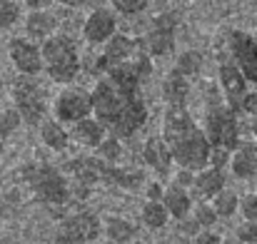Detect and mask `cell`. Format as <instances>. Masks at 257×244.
<instances>
[{"instance_id":"d590c367","label":"cell","mask_w":257,"mask_h":244,"mask_svg":"<svg viewBox=\"0 0 257 244\" xmlns=\"http://www.w3.org/2000/svg\"><path fill=\"white\" fill-rule=\"evenodd\" d=\"M242 115H247L250 120H257V90H250L242 100V107H240Z\"/></svg>"},{"instance_id":"ac0fdd59","label":"cell","mask_w":257,"mask_h":244,"mask_svg":"<svg viewBox=\"0 0 257 244\" xmlns=\"http://www.w3.org/2000/svg\"><path fill=\"white\" fill-rule=\"evenodd\" d=\"M163 204L165 209L170 212V219H177L182 222L185 217L192 214V207H195V197L190 189H182L177 184H165V194H163Z\"/></svg>"},{"instance_id":"30bf717a","label":"cell","mask_w":257,"mask_h":244,"mask_svg":"<svg viewBox=\"0 0 257 244\" xmlns=\"http://www.w3.org/2000/svg\"><path fill=\"white\" fill-rule=\"evenodd\" d=\"M8 58L13 63V68L18 70V75H28V78H38L43 73V53L40 45L28 40L25 35L13 38L8 43Z\"/></svg>"},{"instance_id":"4dcf8cb0","label":"cell","mask_w":257,"mask_h":244,"mask_svg":"<svg viewBox=\"0 0 257 244\" xmlns=\"http://www.w3.org/2000/svg\"><path fill=\"white\" fill-rule=\"evenodd\" d=\"M240 214L242 222H257V192H247L240 197Z\"/></svg>"},{"instance_id":"d6a6232c","label":"cell","mask_w":257,"mask_h":244,"mask_svg":"<svg viewBox=\"0 0 257 244\" xmlns=\"http://www.w3.org/2000/svg\"><path fill=\"white\" fill-rule=\"evenodd\" d=\"M192 182H195V172L192 169H182V167H175L170 174V184H177L182 189H192Z\"/></svg>"},{"instance_id":"cb8c5ba5","label":"cell","mask_w":257,"mask_h":244,"mask_svg":"<svg viewBox=\"0 0 257 244\" xmlns=\"http://www.w3.org/2000/svg\"><path fill=\"white\" fill-rule=\"evenodd\" d=\"M140 219L148 229H163L170 222V212L165 209L163 202H148L145 199V204L140 209Z\"/></svg>"},{"instance_id":"6da1fadb","label":"cell","mask_w":257,"mask_h":244,"mask_svg":"<svg viewBox=\"0 0 257 244\" xmlns=\"http://www.w3.org/2000/svg\"><path fill=\"white\" fill-rule=\"evenodd\" d=\"M92 117L105 127L110 137L127 140L148 122V105L140 90H125L107 78L92 85Z\"/></svg>"},{"instance_id":"ba28073f","label":"cell","mask_w":257,"mask_h":244,"mask_svg":"<svg viewBox=\"0 0 257 244\" xmlns=\"http://www.w3.org/2000/svg\"><path fill=\"white\" fill-rule=\"evenodd\" d=\"M102 234V222L92 212H73L58 222V244H90Z\"/></svg>"},{"instance_id":"5b68a950","label":"cell","mask_w":257,"mask_h":244,"mask_svg":"<svg viewBox=\"0 0 257 244\" xmlns=\"http://www.w3.org/2000/svg\"><path fill=\"white\" fill-rule=\"evenodd\" d=\"M23 179L28 182L30 192L50 207H63L73 199V189H70V179L53 164L48 162H35L23 167Z\"/></svg>"},{"instance_id":"7402d4cb","label":"cell","mask_w":257,"mask_h":244,"mask_svg":"<svg viewBox=\"0 0 257 244\" xmlns=\"http://www.w3.org/2000/svg\"><path fill=\"white\" fill-rule=\"evenodd\" d=\"M102 234L115 244H127L135 237V224L125 217H105L102 219Z\"/></svg>"},{"instance_id":"603a6c76","label":"cell","mask_w":257,"mask_h":244,"mask_svg":"<svg viewBox=\"0 0 257 244\" xmlns=\"http://www.w3.org/2000/svg\"><path fill=\"white\" fill-rule=\"evenodd\" d=\"M202 68H205V58H202V53H197V50H192V48L182 50V53L177 55V60H175V70H177L180 75H185L187 80L197 78V75L202 73Z\"/></svg>"},{"instance_id":"5bb4252c","label":"cell","mask_w":257,"mask_h":244,"mask_svg":"<svg viewBox=\"0 0 257 244\" xmlns=\"http://www.w3.org/2000/svg\"><path fill=\"white\" fill-rule=\"evenodd\" d=\"M235 179L252 182L257 179V142L255 140H240V145L230 155V167Z\"/></svg>"},{"instance_id":"f546056e","label":"cell","mask_w":257,"mask_h":244,"mask_svg":"<svg viewBox=\"0 0 257 244\" xmlns=\"http://www.w3.org/2000/svg\"><path fill=\"white\" fill-rule=\"evenodd\" d=\"M107 3L120 15H138L148 8V0H107Z\"/></svg>"},{"instance_id":"3957f363","label":"cell","mask_w":257,"mask_h":244,"mask_svg":"<svg viewBox=\"0 0 257 244\" xmlns=\"http://www.w3.org/2000/svg\"><path fill=\"white\" fill-rule=\"evenodd\" d=\"M202 130L207 142L215 150H235L240 145V120L237 112L222 100V92L217 87H210L207 105H205V117H202Z\"/></svg>"},{"instance_id":"4fadbf2b","label":"cell","mask_w":257,"mask_h":244,"mask_svg":"<svg viewBox=\"0 0 257 244\" xmlns=\"http://www.w3.org/2000/svg\"><path fill=\"white\" fill-rule=\"evenodd\" d=\"M217 82H220L222 100L240 115L242 100H245V95L250 92V82L245 80V75L237 70V65H235L230 58H227V60H220V65H217Z\"/></svg>"},{"instance_id":"7c38bea8","label":"cell","mask_w":257,"mask_h":244,"mask_svg":"<svg viewBox=\"0 0 257 244\" xmlns=\"http://www.w3.org/2000/svg\"><path fill=\"white\" fill-rule=\"evenodd\" d=\"M143 50L150 58H168L175 50V18L172 15H158L150 25V30L140 38Z\"/></svg>"},{"instance_id":"74e56055","label":"cell","mask_w":257,"mask_h":244,"mask_svg":"<svg viewBox=\"0 0 257 244\" xmlns=\"http://www.w3.org/2000/svg\"><path fill=\"white\" fill-rule=\"evenodd\" d=\"M25 8H30V10H45L50 3H55V0H20Z\"/></svg>"},{"instance_id":"8d00e7d4","label":"cell","mask_w":257,"mask_h":244,"mask_svg":"<svg viewBox=\"0 0 257 244\" xmlns=\"http://www.w3.org/2000/svg\"><path fill=\"white\" fill-rule=\"evenodd\" d=\"M225 239L215 232V229H202L197 237H195V244H222Z\"/></svg>"},{"instance_id":"b9f144b4","label":"cell","mask_w":257,"mask_h":244,"mask_svg":"<svg viewBox=\"0 0 257 244\" xmlns=\"http://www.w3.org/2000/svg\"><path fill=\"white\" fill-rule=\"evenodd\" d=\"M255 192H257V179H255Z\"/></svg>"},{"instance_id":"9a60e30c","label":"cell","mask_w":257,"mask_h":244,"mask_svg":"<svg viewBox=\"0 0 257 244\" xmlns=\"http://www.w3.org/2000/svg\"><path fill=\"white\" fill-rule=\"evenodd\" d=\"M23 33L28 40L43 45L48 38H53L58 33V20L48 10H28L23 18Z\"/></svg>"},{"instance_id":"277c9868","label":"cell","mask_w":257,"mask_h":244,"mask_svg":"<svg viewBox=\"0 0 257 244\" xmlns=\"http://www.w3.org/2000/svg\"><path fill=\"white\" fill-rule=\"evenodd\" d=\"M43 53V73L55 82V85H73L75 78L83 70L80 60V48L68 33H55L40 45Z\"/></svg>"},{"instance_id":"836d02e7","label":"cell","mask_w":257,"mask_h":244,"mask_svg":"<svg viewBox=\"0 0 257 244\" xmlns=\"http://www.w3.org/2000/svg\"><path fill=\"white\" fill-rule=\"evenodd\" d=\"M143 192H145V199H148V202H163L165 184H163L160 179H150V182H145Z\"/></svg>"},{"instance_id":"ab89813d","label":"cell","mask_w":257,"mask_h":244,"mask_svg":"<svg viewBox=\"0 0 257 244\" xmlns=\"http://www.w3.org/2000/svg\"><path fill=\"white\" fill-rule=\"evenodd\" d=\"M55 3H63V5H75V8H78V3H80V0H55Z\"/></svg>"},{"instance_id":"4316f807","label":"cell","mask_w":257,"mask_h":244,"mask_svg":"<svg viewBox=\"0 0 257 244\" xmlns=\"http://www.w3.org/2000/svg\"><path fill=\"white\" fill-rule=\"evenodd\" d=\"M95 155L102 160V162L112 164V167H117V162L122 160V140H117V137H105L102 140V145L95 150Z\"/></svg>"},{"instance_id":"f1b7e54d","label":"cell","mask_w":257,"mask_h":244,"mask_svg":"<svg viewBox=\"0 0 257 244\" xmlns=\"http://www.w3.org/2000/svg\"><path fill=\"white\" fill-rule=\"evenodd\" d=\"M20 125H23V120H20V115H18V110H15V107H8V110H3V112H0V137L13 135Z\"/></svg>"},{"instance_id":"60d3db41","label":"cell","mask_w":257,"mask_h":244,"mask_svg":"<svg viewBox=\"0 0 257 244\" xmlns=\"http://www.w3.org/2000/svg\"><path fill=\"white\" fill-rule=\"evenodd\" d=\"M222 244H245V242H240V239H235V237H227Z\"/></svg>"},{"instance_id":"52a82bcc","label":"cell","mask_w":257,"mask_h":244,"mask_svg":"<svg viewBox=\"0 0 257 244\" xmlns=\"http://www.w3.org/2000/svg\"><path fill=\"white\" fill-rule=\"evenodd\" d=\"M50 115L53 120H58L60 125H78L80 120L92 117V92L78 85H68L63 90H58V95L50 102Z\"/></svg>"},{"instance_id":"9c48e42d","label":"cell","mask_w":257,"mask_h":244,"mask_svg":"<svg viewBox=\"0 0 257 244\" xmlns=\"http://www.w3.org/2000/svg\"><path fill=\"white\" fill-rule=\"evenodd\" d=\"M227 55L250 85H257V40L245 30L227 33Z\"/></svg>"},{"instance_id":"7a4b0ae2","label":"cell","mask_w":257,"mask_h":244,"mask_svg":"<svg viewBox=\"0 0 257 244\" xmlns=\"http://www.w3.org/2000/svg\"><path fill=\"white\" fill-rule=\"evenodd\" d=\"M163 140L170 147L175 167L200 172L210 164L212 145L205 137L202 125L185 105H168L163 115Z\"/></svg>"},{"instance_id":"8fae6325","label":"cell","mask_w":257,"mask_h":244,"mask_svg":"<svg viewBox=\"0 0 257 244\" xmlns=\"http://www.w3.org/2000/svg\"><path fill=\"white\" fill-rule=\"evenodd\" d=\"M117 35V13L112 8H95L83 20V38L87 45H105Z\"/></svg>"},{"instance_id":"e575fe53","label":"cell","mask_w":257,"mask_h":244,"mask_svg":"<svg viewBox=\"0 0 257 244\" xmlns=\"http://www.w3.org/2000/svg\"><path fill=\"white\" fill-rule=\"evenodd\" d=\"M230 150H215L212 147V152H210V164L207 167H215V169H225V167H230Z\"/></svg>"},{"instance_id":"44dd1931","label":"cell","mask_w":257,"mask_h":244,"mask_svg":"<svg viewBox=\"0 0 257 244\" xmlns=\"http://www.w3.org/2000/svg\"><path fill=\"white\" fill-rule=\"evenodd\" d=\"M190 90H192V80H187L185 75H180L175 68L165 75L163 80V100H165V107L168 105H185V100L190 97Z\"/></svg>"},{"instance_id":"e0dca14e","label":"cell","mask_w":257,"mask_h":244,"mask_svg":"<svg viewBox=\"0 0 257 244\" xmlns=\"http://www.w3.org/2000/svg\"><path fill=\"white\" fill-rule=\"evenodd\" d=\"M225 172L215 169V167H205L200 172H195V182H192V197L195 202H210L215 199L222 189H225Z\"/></svg>"},{"instance_id":"ffe728a7","label":"cell","mask_w":257,"mask_h":244,"mask_svg":"<svg viewBox=\"0 0 257 244\" xmlns=\"http://www.w3.org/2000/svg\"><path fill=\"white\" fill-rule=\"evenodd\" d=\"M38 132H40L43 145L50 147V150H55V152L68 150L70 142H73V140H70V130H68L65 125H60L58 120H53V117H45V120L38 125Z\"/></svg>"},{"instance_id":"2e32d148","label":"cell","mask_w":257,"mask_h":244,"mask_svg":"<svg viewBox=\"0 0 257 244\" xmlns=\"http://www.w3.org/2000/svg\"><path fill=\"white\" fill-rule=\"evenodd\" d=\"M143 160L145 164L155 172V174H172V167H175V160H172L170 147L165 145L163 135H150L143 145Z\"/></svg>"},{"instance_id":"d6986e66","label":"cell","mask_w":257,"mask_h":244,"mask_svg":"<svg viewBox=\"0 0 257 244\" xmlns=\"http://www.w3.org/2000/svg\"><path fill=\"white\" fill-rule=\"evenodd\" d=\"M105 137H107V132H105V127H102L95 117H85V120H80L78 125L70 127V140H73L78 147L97 150Z\"/></svg>"},{"instance_id":"8992f818","label":"cell","mask_w":257,"mask_h":244,"mask_svg":"<svg viewBox=\"0 0 257 244\" xmlns=\"http://www.w3.org/2000/svg\"><path fill=\"white\" fill-rule=\"evenodd\" d=\"M10 100H13V107L18 110L20 120L25 125H33L38 127L50 105H48V97H45V90L40 87V82L35 78H28V75H18L13 85H10Z\"/></svg>"},{"instance_id":"484cf974","label":"cell","mask_w":257,"mask_h":244,"mask_svg":"<svg viewBox=\"0 0 257 244\" xmlns=\"http://www.w3.org/2000/svg\"><path fill=\"white\" fill-rule=\"evenodd\" d=\"M23 20V3L20 0H0V30H10Z\"/></svg>"},{"instance_id":"f35d334b","label":"cell","mask_w":257,"mask_h":244,"mask_svg":"<svg viewBox=\"0 0 257 244\" xmlns=\"http://www.w3.org/2000/svg\"><path fill=\"white\" fill-rule=\"evenodd\" d=\"M250 130H252V137H255V142H257V120L250 122Z\"/></svg>"},{"instance_id":"83f0119b","label":"cell","mask_w":257,"mask_h":244,"mask_svg":"<svg viewBox=\"0 0 257 244\" xmlns=\"http://www.w3.org/2000/svg\"><path fill=\"white\" fill-rule=\"evenodd\" d=\"M190 217L197 222V227H200V229H212V227L217 224V219H220L210 202H195V207H192V214H190Z\"/></svg>"},{"instance_id":"1f68e13d","label":"cell","mask_w":257,"mask_h":244,"mask_svg":"<svg viewBox=\"0 0 257 244\" xmlns=\"http://www.w3.org/2000/svg\"><path fill=\"white\" fill-rule=\"evenodd\" d=\"M232 237L245 244H257V222H240L235 227V234Z\"/></svg>"},{"instance_id":"d4e9b609","label":"cell","mask_w":257,"mask_h":244,"mask_svg":"<svg viewBox=\"0 0 257 244\" xmlns=\"http://www.w3.org/2000/svg\"><path fill=\"white\" fill-rule=\"evenodd\" d=\"M210 204H212V209L217 212V217H220V219H230L232 214H237V212H240V194H237L235 189L225 187L215 199H210Z\"/></svg>"}]
</instances>
